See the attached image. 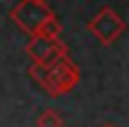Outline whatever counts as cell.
I'll use <instances>...</instances> for the list:
<instances>
[{
    "label": "cell",
    "instance_id": "1",
    "mask_svg": "<svg viewBox=\"0 0 129 127\" xmlns=\"http://www.w3.org/2000/svg\"><path fill=\"white\" fill-rule=\"evenodd\" d=\"M81 79V71L79 67L69 58V54L56 58L54 62L46 65V79L42 89L50 95V97H60L64 93H71L77 83Z\"/></svg>",
    "mask_w": 129,
    "mask_h": 127
},
{
    "label": "cell",
    "instance_id": "2",
    "mask_svg": "<svg viewBox=\"0 0 129 127\" xmlns=\"http://www.w3.org/2000/svg\"><path fill=\"white\" fill-rule=\"evenodd\" d=\"M54 16V10L46 0H20L10 10V20L28 36H34L38 28Z\"/></svg>",
    "mask_w": 129,
    "mask_h": 127
},
{
    "label": "cell",
    "instance_id": "3",
    "mask_svg": "<svg viewBox=\"0 0 129 127\" xmlns=\"http://www.w3.org/2000/svg\"><path fill=\"white\" fill-rule=\"evenodd\" d=\"M87 30L105 46L113 44L123 32H125V20L111 8V6H103L89 22H87Z\"/></svg>",
    "mask_w": 129,
    "mask_h": 127
},
{
    "label": "cell",
    "instance_id": "4",
    "mask_svg": "<svg viewBox=\"0 0 129 127\" xmlns=\"http://www.w3.org/2000/svg\"><path fill=\"white\" fill-rule=\"evenodd\" d=\"M26 54L32 58V62L50 65L56 58L69 54V46L60 38H42V36H30V42L26 44Z\"/></svg>",
    "mask_w": 129,
    "mask_h": 127
},
{
    "label": "cell",
    "instance_id": "5",
    "mask_svg": "<svg viewBox=\"0 0 129 127\" xmlns=\"http://www.w3.org/2000/svg\"><path fill=\"white\" fill-rule=\"evenodd\" d=\"M36 127H62V117L54 109H44L36 119Z\"/></svg>",
    "mask_w": 129,
    "mask_h": 127
},
{
    "label": "cell",
    "instance_id": "6",
    "mask_svg": "<svg viewBox=\"0 0 129 127\" xmlns=\"http://www.w3.org/2000/svg\"><path fill=\"white\" fill-rule=\"evenodd\" d=\"M34 36H42V38H60V22L56 20V16H52V18H48L40 28H38V32L34 34Z\"/></svg>",
    "mask_w": 129,
    "mask_h": 127
},
{
    "label": "cell",
    "instance_id": "7",
    "mask_svg": "<svg viewBox=\"0 0 129 127\" xmlns=\"http://www.w3.org/2000/svg\"><path fill=\"white\" fill-rule=\"evenodd\" d=\"M101 127H113V125H101Z\"/></svg>",
    "mask_w": 129,
    "mask_h": 127
}]
</instances>
